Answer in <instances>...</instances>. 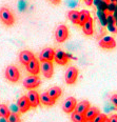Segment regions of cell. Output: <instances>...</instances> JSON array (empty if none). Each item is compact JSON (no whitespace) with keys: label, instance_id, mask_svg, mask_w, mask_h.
<instances>
[{"label":"cell","instance_id":"6da1fadb","mask_svg":"<svg viewBox=\"0 0 117 122\" xmlns=\"http://www.w3.org/2000/svg\"><path fill=\"white\" fill-rule=\"evenodd\" d=\"M0 19L5 25H13L14 24V15L7 7H1L0 9Z\"/></svg>","mask_w":117,"mask_h":122},{"label":"cell","instance_id":"7a4b0ae2","mask_svg":"<svg viewBox=\"0 0 117 122\" xmlns=\"http://www.w3.org/2000/svg\"><path fill=\"white\" fill-rule=\"evenodd\" d=\"M5 78L11 82H17L20 78V73L15 65H9L5 70Z\"/></svg>","mask_w":117,"mask_h":122},{"label":"cell","instance_id":"3957f363","mask_svg":"<svg viewBox=\"0 0 117 122\" xmlns=\"http://www.w3.org/2000/svg\"><path fill=\"white\" fill-rule=\"evenodd\" d=\"M69 37V30L65 25H58L57 29L55 30V38L57 40V42L61 43V42H64L65 40L68 39Z\"/></svg>","mask_w":117,"mask_h":122},{"label":"cell","instance_id":"277c9868","mask_svg":"<svg viewBox=\"0 0 117 122\" xmlns=\"http://www.w3.org/2000/svg\"><path fill=\"white\" fill-rule=\"evenodd\" d=\"M40 72L45 78H52L54 74V65L52 61H42L40 64Z\"/></svg>","mask_w":117,"mask_h":122},{"label":"cell","instance_id":"5b68a950","mask_svg":"<svg viewBox=\"0 0 117 122\" xmlns=\"http://www.w3.org/2000/svg\"><path fill=\"white\" fill-rule=\"evenodd\" d=\"M41 83V80L39 79L37 75H32V76H29L27 77L23 81V85L24 87L29 88V90H34V88L38 87Z\"/></svg>","mask_w":117,"mask_h":122},{"label":"cell","instance_id":"8992f818","mask_svg":"<svg viewBox=\"0 0 117 122\" xmlns=\"http://www.w3.org/2000/svg\"><path fill=\"white\" fill-rule=\"evenodd\" d=\"M78 77V70L75 66H70L65 71L64 79L68 84H74Z\"/></svg>","mask_w":117,"mask_h":122},{"label":"cell","instance_id":"52a82bcc","mask_svg":"<svg viewBox=\"0 0 117 122\" xmlns=\"http://www.w3.org/2000/svg\"><path fill=\"white\" fill-rule=\"evenodd\" d=\"M76 104H77V101L74 97H69L67 98L62 103V110L64 113H72V112L75 111Z\"/></svg>","mask_w":117,"mask_h":122},{"label":"cell","instance_id":"ba28073f","mask_svg":"<svg viewBox=\"0 0 117 122\" xmlns=\"http://www.w3.org/2000/svg\"><path fill=\"white\" fill-rule=\"evenodd\" d=\"M99 46L106 50H112L116 46V41L113 37L111 36H105L99 41Z\"/></svg>","mask_w":117,"mask_h":122},{"label":"cell","instance_id":"9c48e42d","mask_svg":"<svg viewBox=\"0 0 117 122\" xmlns=\"http://www.w3.org/2000/svg\"><path fill=\"white\" fill-rule=\"evenodd\" d=\"M27 96V99H29V102H30V105H31V107H34V108L38 107V105L40 104L39 94H38L36 91L31 90Z\"/></svg>","mask_w":117,"mask_h":122},{"label":"cell","instance_id":"30bf717a","mask_svg":"<svg viewBox=\"0 0 117 122\" xmlns=\"http://www.w3.org/2000/svg\"><path fill=\"white\" fill-rule=\"evenodd\" d=\"M54 56H55V51L51 47H45L41 51L39 55V59L40 61H53L54 60Z\"/></svg>","mask_w":117,"mask_h":122},{"label":"cell","instance_id":"8fae6325","mask_svg":"<svg viewBox=\"0 0 117 122\" xmlns=\"http://www.w3.org/2000/svg\"><path fill=\"white\" fill-rule=\"evenodd\" d=\"M27 70L29 73H31L32 75H38L40 72V64H39V61H38L36 58H33V59L27 63Z\"/></svg>","mask_w":117,"mask_h":122},{"label":"cell","instance_id":"7c38bea8","mask_svg":"<svg viewBox=\"0 0 117 122\" xmlns=\"http://www.w3.org/2000/svg\"><path fill=\"white\" fill-rule=\"evenodd\" d=\"M17 106H18V110L20 113L24 114L27 113V111L31 108V105H30V102H29V99H27V96H22V97L19 98L18 102H17Z\"/></svg>","mask_w":117,"mask_h":122},{"label":"cell","instance_id":"4fadbf2b","mask_svg":"<svg viewBox=\"0 0 117 122\" xmlns=\"http://www.w3.org/2000/svg\"><path fill=\"white\" fill-rule=\"evenodd\" d=\"M54 60L58 64L60 65H65L69 61V56L67 53H64L63 51H57L55 52V56H54Z\"/></svg>","mask_w":117,"mask_h":122},{"label":"cell","instance_id":"5bb4252c","mask_svg":"<svg viewBox=\"0 0 117 122\" xmlns=\"http://www.w3.org/2000/svg\"><path fill=\"white\" fill-rule=\"evenodd\" d=\"M34 57H35L34 54L32 52H30V51H22L19 54V60L23 65H27Z\"/></svg>","mask_w":117,"mask_h":122},{"label":"cell","instance_id":"9a60e30c","mask_svg":"<svg viewBox=\"0 0 117 122\" xmlns=\"http://www.w3.org/2000/svg\"><path fill=\"white\" fill-rule=\"evenodd\" d=\"M81 27H82V30L85 35H88V36L93 35L94 29H93V19H92V17H90V18L86 20L85 23L81 25Z\"/></svg>","mask_w":117,"mask_h":122},{"label":"cell","instance_id":"2e32d148","mask_svg":"<svg viewBox=\"0 0 117 122\" xmlns=\"http://www.w3.org/2000/svg\"><path fill=\"white\" fill-rule=\"evenodd\" d=\"M40 97V102H41L43 105H47V106H52L55 104V99H53L49 94L45 92V93H42L41 95L39 96Z\"/></svg>","mask_w":117,"mask_h":122},{"label":"cell","instance_id":"e0dca14e","mask_svg":"<svg viewBox=\"0 0 117 122\" xmlns=\"http://www.w3.org/2000/svg\"><path fill=\"white\" fill-rule=\"evenodd\" d=\"M90 106H91V104H90V102H89L88 100H82V101H80L78 104H76L75 112L80 113V114H85V112L89 110Z\"/></svg>","mask_w":117,"mask_h":122},{"label":"cell","instance_id":"ac0fdd59","mask_svg":"<svg viewBox=\"0 0 117 122\" xmlns=\"http://www.w3.org/2000/svg\"><path fill=\"white\" fill-rule=\"evenodd\" d=\"M99 113H100V111H99L97 107H95V106H90L89 110L86 111L83 115H85V118L88 119V120H93L94 117L97 115V114H99Z\"/></svg>","mask_w":117,"mask_h":122},{"label":"cell","instance_id":"d6986e66","mask_svg":"<svg viewBox=\"0 0 117 122\" xmlns=\"http://www.w3.org/2000/svg\"><path fill=\"white\" fill-rule=\"evenodd\" d=\"M47 93L49 94L53 99H55L56 100V99L59 98V96L62 94V91H61V88L58 87V86H53V87L49 88V91H48Z\"/></svg>","mask_w":117,"mask_h":122},{"label":"cell","instance_id":"ffe728a7","mask_svg":"<svg viewBox=\"0 0 117 122\" xmlns=\"http://www.w3.org/2000/svg\"><path fill=\"white\" fill-rule=\"evenodd\" d=\"M91 17L90 15V12L89 11H85V10H83V11L79 12V18H78V25H82L85 22L88 20L89 18Z\"/></svg>","mask_w":117,"mask_h":122},{"label":"cell","instance_id":"44dd1931","mask_svg":"<svg viewBox=\"0 0 117 122\" xmlns=\"http://www.w3.org/2000/svg\"><path fill=\"white\" fill-rule=\"evenodd\" d=\"M68 17L69 19L71 20V22L74 24H78V18H79V12L78 11H75V10H73V11H70L68 14Z\"/></svg>","mask_w":117,"mask_h":122},{"label":"cell","instance_id":"7402d4cb","mask_svg":"<svg viewBox=\"0 0 117 122\" xmlns=\"http://www.w3.org/2000/svg\"><path fill=\"white\" fill-rule=\"evenodd\" d=\"M71 119H72L73 122H83L85 120V115L80 113H77V112H72V116H71Z\"/></svg>","mask_w":117,"mask_h":122},{"label":"cell","instance_id":"603a6c76","mask_svg":"<svg viewBox=\"0 0 117 122\" xmlns=\"http://www.w3.org/2000/svg\"><path fill=\"white\" fill-rule=\"evenodd\" d=\"M10 114H11V112H10L9 107H7L5 104H0V117H5V118H7Z\"/></svg>","mask_w":117,"mask_h":122},{"label":"cell","instance_id":"cb8c5ba5","mask_svg":"<svg viewBox=\"0 0 117 122\" xmlns=\"http://www.w3.org/2000/svg\"><path fill=\"white\" fill-rule=\"evenodd\" d=\"M7 122H21V119L16 113H11L7 117Z\"/></svg>","mask_w":117,"mask_h":122},{"label":"cell","instance_id":"d4e9b609","mask_svg":"<svg viewBox=\"0 0 117 122\" xmlns=\"http://www.w3.org/2000/svg\"><path fill=\"white\" fill-rule=\"evenodd\" d=\"M106 118H108V117H106V115H105V114L99 113V114H97V115L94 117L93 122H103Z\"/></svg>","mask_w":117,"mask_h":122},{"label":"cell","instance_id":"484cf974","mask_svg":"<svg viewBox=\"0 0 117 122\" xmlns=\"http://www.w3.org/2000/svg\"><path fill=\"white\" fill-rule=\"evenodd\" d=\"M111 102L117 107V94H113L111 96Z\"/></svg>","mask_w":117,"mask_h":122},{"label":"cell","instance_id":"4316f807","mask_svg":"<svg viewBox=\"0 0 117 122\" xmlns=\"http://www.w3.org/2000/svg\"><path fill=\"white\" fill-rule=\"evenodd\" d=\"M83 1H85V3L88 6H91V5L93 4L94 0H83Z\"/></svg>","mask_w":117,"mask_h":122},{"label":"cell","instance_id":"83f0119b","mask_svg":"<svg viewBox=\"0 0 117 122\" xmlns=\"http://www.w3.org/2000/svg\"><path fill=\"white\" fill-rule=\"evenodd\" d=\"M109 120H110V122H117V115L111 116V118L109 119Z\"/></svg>","mask_w":117,"mask_h":122},{"label":"cell","instance_id":"f1b7e54d","mask_svg":"<svg viewBox=\"0 0 117 122\" xmlns=\"http://www.w3.org/2000/svg\"><path fill=\"white\" fill-rule=\"evenodd\" d=\"M0 122H7V119L5 117H0Z\"/></svg>","mask_w":117,"mask_h":122},{"label":"cell","instance_id":"f546056e","mask_svg":"<svg viewBox=\"0 0 117 122\" xmlns=\"http://www.w3.org/2000/svg\"><path fill=\"white\" fill-rule=\"evenodd\" d=\"M50 1L52 2L53 4H58V3L60 2V0H50Z\"/></svg>","mask_w":117,"mask_h":122},{"label":"cell","instance_id":"4dcf8cb0","mask_svg":"<svg viewBox=\"0 0 117 122\" xmlns=\"http://www.w3.org/2000/svg\"><path fill=\"white\" fill-rule=\"evenodd\" d=\"M83 122H93V120H88V119H85Z\"/></svg>","mask_w":117,"mask_h":122},{"label":"cell","instance_id":"1f68e13d","mask_svg":"<svg viewBox=\"0 0 117 122\" xmlns=\"http://www.w3.org/2000/svg\"><path fill=\"white\" fill-rule=\"evenodd\" d=\"M103 122H110V120H109V119H108V118H106V120H105V121H103Z\"/></svg>","mask_w":117,"mask_h":122},{"label":"cell","instance_id":"d6a6232c","mask_svg":"<svg viewBox=\"0 0 117 122\" xmlns=\"http://www.w3.org/2000/svg\"><path fill=\"white\" fill-rule=\"evenodd\" d=\"M105 1H106V2H108V1H109V0H105Z\"/></svg>","mask_w":117,"mask_h":122}]
</instances>
